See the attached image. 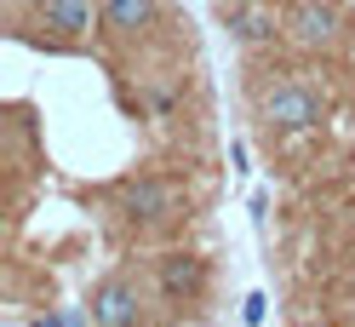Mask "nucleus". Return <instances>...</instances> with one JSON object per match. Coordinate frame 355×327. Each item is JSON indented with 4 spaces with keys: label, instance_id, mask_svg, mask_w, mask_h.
Returning a JSON list of instances; mask_svg holds the SVG:
<instances>
[{
    "label": "nucleus",
    "instance_id": "nucleus-5",
    "mask_svg": "<svg viewBox=\"0 0 355 327\" xmlns=\"http://www.w3.org/2000/svg\"><path fill=\"white\" fill-rule=\"evenodd\" d=\"M92 17H103V6H92V0H35V29H46L52 40L92 35Z\"/></svg>",
    "mask_w": 355,
    "mask_h": 327
},
{
    "label": "nucleus",
    "instance_id": "nucleus-8",
    "mask_svg": "<svg viewBox=\"0 0 355 327\" xmlns=\"http://www.w3.org/2000/svg\"><path fill=\"white\" fill-rule=\"evenodd\" d=\"M98 6H103V29L121 35V40L144 35L155 24V0H98Z\"/></svg>",
    "mask_w": 355,
    "mask_h": 327
},
{
    "label": "nucleus",
    "instance_id": "nucleus-2",
    "mask_svg": "<svg viewBox=\"0 0 355 327\" xmlns=\"http://www.w3.org/2000/svg\"><path fill=\"white\" fill-rule=\"evenodd\" d=\"M121 207L132 224H178V218H189V195L172 178H132L121 190Z\"/></svg>",
    "mask_w": 355,
    "mask_h": 327
},
{
    "label": "nucleus",
    "instance_id": "nucleus-10",
    "mask_svg": "<svg viewBox=\"0 0 355 327\" xmlns=\"http://www.w3.org/2000/svg\"><path fill=\"white\" fill-rule=\"evenodd\" d=\"M29 327H86V321H80L75 310H63V316H58V310H46V316H35Z\"/></svg>",
    "mask_w": 355,
    "mask_h": 327
},
{
    "label": "nucleus",
    "instance_id": "nucleus-4",
    "mask_svg": "<svg viewBox=\"0 0 355 327\" xmlns=\"http://www.w3.org/2000/svg\"><path fill=\"white\" fill-rule=\"evenodd\" d=\"M230 29L241 47H275L286 35V12L275 0H241V6H230Z\"/></svg>",
    "mask_w": 355,
    "mask_h": 327
},
{
    "label": "nucleus",
    "instance_id": "nucleus-9",
    "mask_svg": "<svg viewBox=\"0 0 355 327\" xmlns=\"http://www.w3.org/2000/svg\"><path fill=\"white\" fill-rule=\"evenodd\" d=\"M263 316H270V299H263V293L241 299V321H247V327H263Z\"/></svg>",
    "mask_w": 355,
    "mask_h": 327
},
{
    "label": "nucleus",
    "instance_id": "nucleus-6",
    "mask_svg": "<svg viewBox=\"0 0 355 327\" xmlns=\"http://www.w3.org/2000/svg\"><path fill=\"white\" fill-rule=\"evenodd\" d=\"M92 321H98V327H138V287H132L126 276L98 281V293H92Z\"/></svg>",
    "mask_w": 355,
    "mask_h": 327
},
{
    "label": "nucleus",
    "instance_id": "nucleus-3",
    "mask_svg": "<svg viewBox=\"0 0 355 327\" xmlns=\"http://www.w3.org/2000/svg\"><path fill=\"white\" fill-rule=\"evenodd\" d=\"M286 40L298 52H338L344 47V12L332 0H298L286 12Z\"/></svg>",
    "mask_w": 355,
    "mask_h": 327
},
{
    "label": "nucleus",
    "instance_id": "nucleus-1",
    "mask_svg": "<svg viewBox=\"0 0 355 327\" xmlns=\"http://www.w3.org/2000/svg\"><path fill=\"white\" fill-rule=\"evenodd\" d=\"M258 115H263L270 133H309V126H321L327 98H321L309 81H281L275 92L258 98Z\"/></svg>",
    "mask_w": 355,
    "mask_h": 327
},
{
    "label": "nucleus",
    "instance_id": "nucleus-12",
    "mask_svg": "<svg viewBox=\"0 0 355 327\" xmlns=\"http://www.w3.org/2000/svg\"><path fill=\"white\" fill-rule=\"evenodd\" d=\"M344 6H349V12H355V0H344Z\"/></svg>",
    "mask_w": 355,
    "mask_h": 327
},
{
    "label": "nucleus",
    "instance_id": "nucleus-7",
    "mask_svg": "<svg viewBox=\"0 0 355 327\" xmlns=\"http://www.w3.org/2000/svg\"><path fill=\"white\" fill-rule=\"evenodd\" d=\"M201 287H207V258H195V253H166L161 258V293L178 304V299H201Z\"/></svg>",
    "mask_w": 355,
    "mask_h": 327
},
{
    "label": "nucleus",
    "instance_id": "nucleus-11",
    "mask_svg": "<svg viewBox=\"0 0 355 327\" xmlns=\"http://www.w3.org/2000/svg\"><path fill=\"white\" fill-rule=\"evenodd\" d=\"M298 327H327V321H298Z\"/></svg>",
    "mask_w": 355,
    "mask_h": 327
}]
</instances>
